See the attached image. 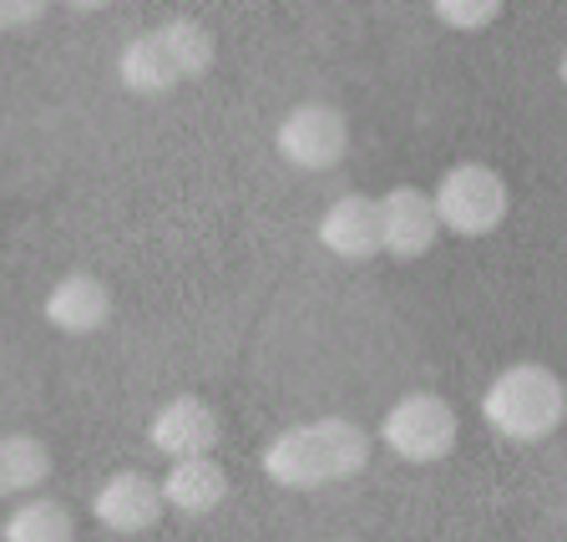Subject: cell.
Wrapping results in <instances>:
<instances>
[{"mask_svg":"<svg viewBox=\"0 0 567 542\" xmlns=\"http://www.w3.org/2000/svg\"><path fill=\"white\" fill-rule=\"evenodd\" d=\"M370 437L365 426L344 421V416H319V421H299L264 447V477L274 487H334L365 472Z\"/></svg>","mask_w":567,"mask_h":542,"instance_id":"obj_1","label":"cell"},{"mask_svg":"<svg viewBox=\"0 0 567 542\" xmlns=\"http://www.w3.org/2000/svg\"><path fill=\"white\" fill-rule=\"evenodd\" d=\"M482 421L512 447H537V441L557 437V426L567 421L563 376L537 360L502 366L482 390Z\"/></svg>","mask_w":567,"mask_h":542,"instance_id":"obj_2","label":"cell"},{"mask_svg":"<svg viewBox=\"0 0 567 542\" xmlns=\"http://www.w3.org/2000/svg\"><path fill=\"white\" fill-rule=\"evenodd\" d=\"M213 67V31L188 16H177L167 25L142 31L137 41H127V51L117 57V76L127 92L137 96H163L177 92L183 82L203 76Z\"/></svg>","mask_w":567,"mask_h":542,"instance_id":"obj_3","label":"cell"},{"mask_svg":"<svg viewBox=\"0 0 567 542\" xmlns=\"http://www.w3.org/2000/svg\"><path fill=\"white\" fill-rule=\"evenodd\" d=\"M431 208H436V224L456 238H486L502 228L512 208L507 177L486 163H456L441 173L436 193H431Z\"/></svg>","mask_w":567,"mask_h":542,"instance_id":"obj_4","label":"cell"},{"mask_svg":"<svg viewBox=\"0 0 567 542\" xmlns=\"http://www.w3.org/2000/svg\"><path fill=\"white\" fill-rule=\"evenodd\" d=\"M380 441L411 467H431V461H446L456 447V411H451L441 396L431 390H411L385 411L380 421Z\"/></svg>","mask_w":567,"mask_h":542,"instance_id":"obj_5","label":"cell"},{"mask_svg":"<svg viewBox=\"0 0 567 542\" xmlns=\"http://www.w3.org/2000/svg\"><path fill=\"white\" fill-rule=\"evenodd\" d=\"M274 147L284 163H295L299 173H330L344 153H350V122L340 106L330 102H299L284 112L274 127Z\"/></svg>","mask_w":567,"mask_h":542,"instance_id":"obj_6","label":"cell"},{"mask_svg":"<svg viewBox=\"0 0 567 542\" xmlns=\"http://www.w3.org/2000/svg\"><path fill=\"white\" fill-rule=\"evenodd\" d=\"M375 208H380V254H390L395 264H415L436 248L441 224L436 208H431V193L401 183L385 198H375Z\"/></svg>","mask_w":567,"mask_h":542,"instance_id":"obj_7","label":"cell"},{"mask_svg":"<svg viewBox=\"0 0 567 542\" xmlns=\"http://www.w3.org/2000/svg\"><path fill=\"white\" fill-rule=\"evenodd\" d=\"M92 518L102 522L106 532L137 538V532H147L157 518H163V492H157V482L147 472H117L96 487Z\"/></svg>","mask_w":567,"mask_h":542,"instance_id":"obj_8","label":"cell"},{"mask_svg":"<svg viewBox=\"0 0 567 542\" xmlns=\"http://www.w3.org/2000/svg\"><path fill=\"white\" fill-rule=\"evenodd\" d=\"M319 244L330 248L334 259H350V264H365L380 254V208L375 198L365 193H344L324 208L319 218Z\"/></svg>","mask_w":567,"mask_h":542,"instance_id":"obj_9","label":"cell"},{"mask_svg":"<svg viewBox=\"0 0 567 542\" xmlns=\"http://www.w3.org/2000/svg\"><path fill=\"white\" fill-rule=\"evenodd\" d=\"M147 441L173 461L208 457L213 441H218V416H213L208 401H198V396H173V401L147 421Z\"/></svg>","mask_w":567,"mask_h":542,"instance_id":"obj_10","label":"cell"},{"mask_svg":"<svg viewBox=\"0 0 567 542\" xmlns=\"http://www.w3.org/2000/svg\"><path fill=\"white\" fill-rule=\"evenodd\" d=\"M47 325H56L61 335H96L112 319V289L96 274H66L51 284V295L41 299Z\"/></svg>","mask_w":567,"mask_h":542,"instance_id":"obj_11","label":"cell"},{"mask_svg":"<svg viewBox=\"0 0 567 542\" xmlns=\"http://www.w3.org/2000/svg\"><path fill=\"white\" fill-rule=\"evenodd\" d=\"M157 492H163V508H177V512H188V518H198V512H213L228 497V472L213 457H183L167 467Z\"/></svg>","mask_w":567,"mask_h":542,"instance_id":"obj_12","label":"cell"},{"mask_svg":"<svg viewBox=\"0 0 567 542\" xmlns=\"http://www.w3.org/2000/svg\"><path fill=\"white\" fill-rule=\"evenodd\" d=\"M76 538V522L71 508L56 497H25L11 518L0 522V542H71Z\"/></svg>","mask_w":567,"mask_h":542,"instance_id":"obj_13","label":"cell"},{"mask_svg":"<svg viewBox=\"0 0 567 542\" xmlns=\"http://www.w3.org/2000/svg\"><path fill=\"white\" fill-rule=\"evenodd\" d=\"M51 477V451L41 437H0V497H21Z\"/></svg>","mask_w":567,"mask_h":542,"instance_id":"obj_14","label":"cell"},{"mask_svg":"<svg viewBox=\"0 0 567 542\" xmlns=\"http://www.w3.org/2000/svg\"><path fill=\"white\" fill-rule=\"evenodd\" d=\"M431 16L441 25H451V31H482V25H492L502 16V0H436Z\"/></svg>","mask_w":567,"mask_h":542,"instance_id":"obj_15","label":"cell"},{"mask_svg":"<svg viewBox=\"0 0 567 542\" xmlns=\"http://www.w3.org/2000/svg\"><path fill=\"white\" fill-rule=\"evenodd\" d=\"M47 16L41 0H0V31H16V25H31Z\"/></svg>","mask_w":567,"mask_h":542,"instance_id":"obj_16","label":"cell"},{"mask_svg":"<svg viewBox=\"0 0 567 542\" xmlns=\"http://www.w3.org/2000/svg\"><path fill=\"white\" fill-rule=\"evenodd\" d=\"M557 71H563V82H567V51H563V67H557Z\"/></svg>","mask_w":567,"mask_h":542,"instance_id":"obj_17","label":"cell"}]
</instances>
